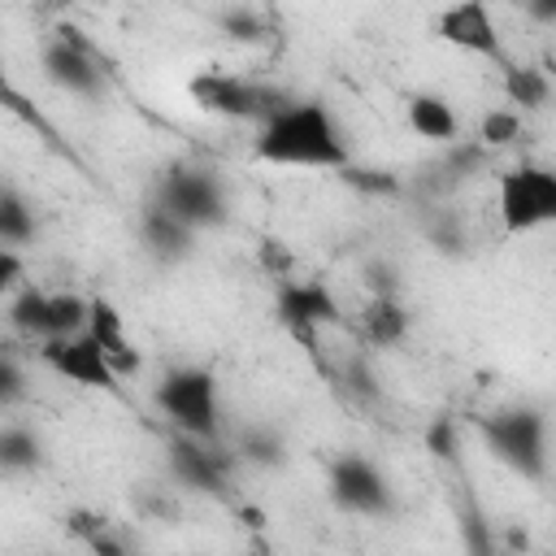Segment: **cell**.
<instances>
[{
	"label": "cell",
	"mask_w": 556,
	"mask_h": 556,
	"mask_svg": "<svg viewBox=\"0 0 556 556\" xmlns=\"http://www.w3.org/2000/svg\"><path fill=\"white\" fill-rule=\"evenodd\" d=\"M256 161L265 165H287V169H334L343 174L352 165V148L348 135L339 126V117L330 113L326 100L313 96H291L274 117H265L256 126V143H252Z\"/></svg>",
	"instance_id": "1"
},
{
	"label": "cell",
	"mask_w": 556,
	"mask_h": 556,
	"mask_svg": "<svg viewBox=\"0 0 556 556\" xmlns=\"http://www.w3.org/2000/svg\"><path fill=\"white\" fill-rule=\"evenodd\" d=\"M156 408L161 417L182 434V439H204L213 443L222 430V387L217 374L204 365H174L156 382Z\"/></svg>",
	"instance_id": "2"
},
{
	"label": "cell",
	"mask_w": 556,
	"mask_h": 556,
	"mask_svg": "<svg viewBox=\"0 0 556 556\" xmlns=\"http://www.w3.org/2000/svg\"><path fill=\"white\" fill-rule=\"evenodd\" d=\"M482 443L526 482H547V421L539 408H504L482 417Z\"/></svg>",
	"instance_id": "3"
},
{
	"label": "cell",
	"mask_w": 556,
	"mask_h": 556,
	"mask_svg": "<svg viewBox=\"0 0 556 556\" xmlns=\"http://www.w3.org/2000/svg\"><path fill=\"white\" fill-rule=\"evenodd\" d=\"M191 100L217 117H235V122H265L274 117L291 96L269 87V83H256V78H243V74H226V70H200L191 83H187Z\"/></svg>",
	"instance_id": "4"
},
{
	"label": "cell",
	"mask_w": 556,
	"mask_h": 556,
	"mask_svg": "<svg viewBox=\"0 0 556 556\" xmlns=\"http://www.w3.org/2000/svg\"><path fill=\"white\" fill-rule=\"evenodd\" d=\"M495 204L508 235H530L556 222V174L547 165H513L495 182Z\"/></svg>",
	"instance_id": "5"
},
{
	"label": "cell",
	"mask_w": 556,
	"mask_h": 556,
	"mask_svg": "<svg viewBox=\"0 0 556 556\" xmlns=\"http://www.w3.org/2000/svg\"><path fill=\"white\" fill-rule=\"evenodd\" d=\"M156 208H165L169 217H178L191 230H204V226H222L230 204H226V191L213 169L169 165L156 182Z\"/></svg>",
	"instance_id": "6"
},
{
	"label": "cell",
	"mask_w": 556,
	"mask_h": 556,
	"mask_svg": "<svg viewBox=\"0 0 556 556\" xmlns=\"http://www.w3.org/2000/svg\"><path fill=\"white\" fill-rule=\"evenodd\" d=\"M274 317L300 334V339H313L321 334L326 326H339V300L334 291L321 282V278H282L278 291H274Z\"/></svg>",
	"instance_id": "7"
},
{
	"label": "cell",
	"mask_w": 556,
	"mask_h": 556,
	"mask_svg": "<svg viewBox=\"0 0 556 556\" xmlns=\"http://www.w3.org/2000/svg\"><path fill=\"white\" fill-rule=\"evenodd\" d=\"M39 361L56 378H65V382H74L83 391H113L117 387V369L109 365V356L96 348V339L87 330L83 334H70V339L39 343Z\"/></svg>",
	"instance_id": "8"
},
{
	"label": "cell",
	"mask_w": 556,
	"mask_h": 556,
	"mask_svg": "<svg viewBox=\"0 0 556 556\" xmlns=\"http://www.w3.org/2000/svg\"><path fill=\"white\" fill-rule=\"evenodd\" d=\"M39 65H43V78L70 96H100L104 91V70L96 65V56L78 39V30H61L56 39H48L39 52Z\"/></svg>",
	"instance_id": "9"
},
{
	"label": "cell",
	"mask_w": 556,
	"mask_h": 556,
	"mask_svg": "<svg viewBox=\"0 0 556 556\" xmlns=\"http://www.w3.org/2000/svg\"><path fill=\"white\" fill-rule=\"evenodd\" d=\"M330 500L343 508V513H356V517H378L391 508V486L382 478V469L365 456H339L330 465Z\"/></svg>",
	"instance_id": "10"
},
{
	"label": "cell",
	"mask_w": 556,
	"mask_h": 556,
	"mask_svg": "<svg viewBox=\"0 0 556 556\" xmlns=\"http://www.w3.org/2000/svg\"><path fill=\"white\" fill-rule=\"evenodd\" d=\"M434 30H439V39H447L460 52L500 56V26H495V13L482 0H460V4L443 9Z\"/></svg>",
	"instance_id": "11"
},
{
	"label": "cell",
	"mask_w": 556,
	"mask_h": 556,
	"mask_svg": "<svg viewBox=\"0 0 556 556\" xmlns=\"http://www.w3.org/2000/svg\"><path fill=\"white\" fill-rule=\"evenodd\" d=\"M87 334H91L96 348L109 356V365L117 369V378L139 369V352H135V343H130V334H126V317H122V308H117L113 300L91 295V304H87Z\"/></svg>",
	"instance_id": "12"
},
{
	"label": "cell",
	"mask_w": 556,
	"mask_h": 556,
	"mask_svg": "<svg viewBox=\"0 0 556 556\" xmlns=\"http://www.w3.org/2000/svg\"><path fill=\"white\" fill-rule=\"evenodd\" d=\"M169 473L191 491H222L226 486V456L213 452L204 439H174L169 443Z\"/></svg>",
	"instance_id": "13"
},
{
	"label": "cell",
	"mask_w": 556,
	"mask_h": 556,
	"mask_svg": "<svg viewBox=\"0 0 556 556\" xmlns=\"http://www.w3.org/2000/svg\"><path fill=\"white\" fill-rule=\"evenodd\" d=\"M404 117H408L413 135H417V139H430V143H456V135H460V117H456L452 100H443V96H434V91L408 96Z\"/></svg>",
	"instance_id": "14"
},
{
	"label": "cell",
	"mask_w": 556,
	"mask_h": 556,
	"mask_svg": "<svg viewBox=\"0 0 556 556\" xmlns=\"http://www.w3.org/2000/svg\"><path fill=\"white\" fill-rule=\"evenodd\" d=\"M139 235H143V248H148L156 261H182V256L191 252V243H195V230L182 226L178 217H169V213L156 208V204L143 213Z\"/></svg>",
	"instance_id": "15"
},
{
	"label": "cell",
	"mask_w": 556,
	"mask_h": 556,
	"mask_svg": "<svg viewBox=\"0 0 556 556\" xmlns=\"http://www.w3.org/2000/svg\"><path fill=\"white\" fill-rule=\"evenodd\" d=\"M361 326H365V339L374 348H395L408 334V313L395 295H374L361 313Z\"/></svg>",
	"instance_id": "16"
},
{
	"label": "cell",
	"mask_w": 556,
	"mask_h": 556,
	"mask_svg": "<svg viewBox=\"0 0 556 556\" xmlns=\"http://www.w3.org/2000/svg\"><path fill=\"white\" fill-rule=\"evenodd\" d=\"M504 96H508V109L513 113L543 109L552 100V78L539 65H513V70H504Z\"/></svg>",
	"instance_id": "17"
},
{
	"label": "cell",
	"mask_w": 556,
	"mask_h": 556,
	"mask_svg": "<svg viewBox=\"0 0 556 556\" xmlns=\"http://www.w3.org/2000/svg\"><path fill=\"white\" fill-rule=\"evenodd\" d=\"M87 304L91 295L78 291H48V326H43V343L48 339H70L87 330Z\"/></svg>",
	"instance_id": "18"
},
{
	"label": "cell",
	"mask_w": 556,
	"mask_h": 556,
	"mask_svg": "<svg viewBox=\"0 0 556 556\" xmlns=\"http://www.w3.org/2000/svg\"><path fill=\"white\" fill-rule=\"evenodd\" d=\"M43 460V443L30 426H0V469L4 473H30Z\"/></svg>",
	"instance_id": "19"
},
{
	"label": "cell",
	"mask_w": 556,
	"mask_h": 556,
	"mask_svg": "<svg viewBox=\"0 0 556 556\" xmlns=\"http://www.w3.org/2000/svg\"><path fill=\"white\" fill-rule=\"evenodd\" d=\"M30 239H35V208L17 191L0 187V248L22 252Z\"/></svg>",
	"instance_id": "20"
},
{
	"label": "cell",
	"mask_w": 556,
	"mask_h": 556,
	"mask_svg": "<svg viewBox=\"0 0 556 556\" xmlns=\"http://www.w3.org/2000/svg\"><path fill=\"white\" fill-rule=\"evenodd\" d=\"M9 321H13V330H22V334H30V339L43 343V326H48V291H43V287H22V291L13 295V304H9Z\"/></svg>",
	"instance_id": "21"
},
{
	"label": "cell",
	"mask_w": 556,
	"mask_h": 556,
	"mask_svg": "<svg viewBox=\"0 0 556 556\" xmlns=\"http://www.w3.org/2000/svg\"><path fill=\"white\" fill-rule=\"evenodd\" d=\"M521 139V113L504 109H486V117L478 122V148H508Z\"/></svg>",
	"instance_id": "22"
},
{
	"label": "cell",
	"mask_w": 556,
	"mask_h": 556,
	"mask_svg": "<svg viewBox=\"0 0 556 556\" xmlns=\"http://www.w3.org/2000/svg\"><path fill=\"white\" fill-rule=\"evenodd\" d=\"M243 456L256 460V465H278L282 460V439L274 430L252 426V430H243Z\"/></svg>",
	"instance_id": "23"
},
{
	"label": "cell",
	"mask_w": 556,
	"mask_h": 556,
	"mask_svg": "<svg viewBox=\"0 0 556 556\" xmlns=\"http://www.w3.org/2000/svg\"><path fill=\"white\" fill-rule=\"evenodd\" d=\"M78 526V534H83V543L96 552V556H126V547H122V539L104 526V521H96V517H78L74 521Z\"/></svg>",
	"instance_id": "24"
},
{
	"label": "cell",
	"mask_w": 556,
	"mask_h": 556,
	"mask_svg": "<svg viewBox=\"0 0 556 556\" xmlns=\"http://www.w3.org/2000/svg\"><path fill=\"white\" fill-rule=\"evenodd\" d=\"M22 395H26V374H22V365L9 361V356H0V413L13 408Z\"/></svg>",
	"instance_id": "25"
},
{
	"label": "cell",
	"mask_w": 556,
	"mask_h": 556,
	"mask_svg": "<svg viewBox=\"0 0 556 556\" xmlns=\"http://www.w3.org/2000/svg\"><path fill=\"white\" fill-rule=\"evenodd\" d=\"M217 22H222L226 35H235V39H256V35H261V17H256L252 9H226V13H217Z\"/></svg>",
	"instance_id": "26"
},
{
	"label": "cell",
	"mask_w": 556,
	"mask_h": 556,
	"mask_svg": "<svg viewBox=\"0 0 556 556\" xmlns=\"http://www.w3.org/2000/svg\"><path fill=\"white\" fill-rule=\"evenodd\" d=\"M22 274H26V261H22V252H13V248H0V300L22 282Z\"/></svg>",
	"instance_id": "27"
},
{
	"label": "cell",
	"mask_w": 556,
	"mask_h": 556,
	"mask_svg": "<svg viewBox=\"0 0 556 556\" xmlns=\"http://www.w3.org/2000/svg\"><path fill=\"white\" fill-rule=\"evenodd\" d=\"M343 178L356 182V187H365V191H395V178H391V174H378V169H356V165H348Z\"/></svg>",
	"instance_id": "28"
}]
</instances>
